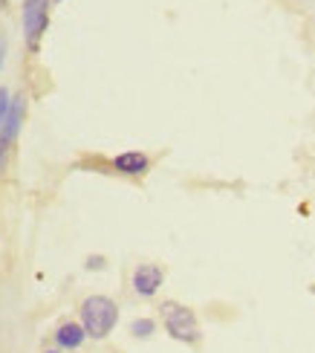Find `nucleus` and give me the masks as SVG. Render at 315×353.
Returning <instances> with one entry per match:
<instances>
[{"instance_id": "obj_1", "label": "nucleus", "mask_w": 315, "mask_h": 353, "mask_svg": "<svg viewBox=\"0 0 315 353\" xmlns=\"http://www.w3.org/2000/svg\"><path fill=\"white\" fill-rule=\"evenodd\" d=\"M119 321V307L108 296H90L81 304V325L90 339H108Z\"/></svg>"}, {"instance_id": "obj_6", "label": "nucleus", "mask_w": 315, "mask_h": 353, "mask_svg": "<svg viewBox=\"0 0 315 353\" xmlns=\"http://www.w3.org/2000/svg\"><path fill=\"white\" fill-rule=\"evenodd\" d=\"M113 168L119 174L139 176V174H145L148 168H151V159H148V154H142V151H125V154H119L113 159Z\"/></svg>"}, {"instance_id": "obj_2", "label": "nucleus", "mask_w": 315, "mask_h": 353, "mask_svg": "<svg viewBox=\"0 0 315 353\" xmlns=\"http://www.w3.org/2000/svg\"><path fill=\"white\" fill-rule=\"evenodd\" d=\"M159 316L165 321V330H168L171 339L183 342V345H197L203 339V330H200V321L194 316V310H188L185 304L179 301H165L159 307Z\"/></svg>"}, {"instance_id": "obj_7", "label": "nucleus", "mask_w": 315, "mask_h": 353, "mask_svg": "<svg viewBox=\"0 0 315 353\" xmlns=\"http://www.w3.org/2000/svg\"><path fill=\"white\" fill-rule=\"evenodd\" d=\"M84 339H87V330H84V325H79V321H64V325L55 330V342L67 350L81 347Z\"/></svg>"}, {"instance_id": "obj_5", "label": "nucleus", "mask_w": 315, "mask_h": 353, "mask_svg": "<svg viewBox=\"0 0 315 353\" xmlns=\"http://www.w3.org/2000/svg\"><path fill=\"white\" fill-rule=\"evenodd\" d=\"M23 113H26V99L23 96H14L12 105H9V113H6V122H3V130H0V145H6L18 137V130L23 125Z\"/></svg>"}, {"instance_id": "obj_12", "label": "nucleus", "mask_w": 315, "mask_h": 353, "mask_svg": "<svg viewBox=\"0 0 315 353\" xmlns=\"http://www.w3.org/2000/svg\"><path fill=\"white\" fill-rule=\"evenodd\" d=\"M3 6H6V0H0V9H3Z\"/></svg>"}, {"instance_id": "obj_9", "label": "nucleus", "mask_w": 315, "mask_h": 353, "mask_svg": "<svg viewBox=\"0 0 315 353\" xmlns=\"http://www.w3.org/2000/svg\"><path fill=\"white\" fill-rule=\"evenodd\" d=\"M9 105H12V99H9V90H3V87H0V130H3V122H6Z\"/></svg>"}, {"instance_id": "obj_4", "label": "nucleus", "mask_w": 315, "mask_h": 353, "mask_svg": "<svg viewBox=\"0 0 315 353\" xmlns=\"http://www.w3.org/2000/svg\"><path fill=\"white\" fill-rule=\"evenodd\" d=\"M162 278H165L162 267H156V263H139V267L133 270V290H136V296L151 299L159 292Z\"/></svg>"}, {"instance_id": "obj_3", "label": "nucleus", "mask_w": 315, "mask_h": 353, "mask_svg": "<svg viewBox=\"0 0 315 353\" xmlns=\"http://www.w3.org/2000/svg\"><path fill=\"white\" fill-rule=\"evenodd\" d=\"M47 23H50V0H23V38L32 50L38 47Z\"/></svg>"}, {"instance_id": "obj_11", "label": "nucleus", "mask_w": 315, "mask_h": 353, "mask_svg": "<svg viewBox=\"0 0 315 353\" xmlns=\"http://www.w3.org/2000/svg\"><path fill=\"white\" fill-rule=\"evenodd\" d=\"M43 353H61V350H43Z\"/></svg>"}, {"instance_id": "obj_10", "label": "nucleus", "mask_w": 315, "mask_h": 353, "mask_svg": "<svg viewBox=\"0 0 315 353\" xmlns=\"http://www.w3.org/2000/svg\"><path fill=\"white\" fill-rule=\"evenodd\" d=\"M3 58H6V41L0 38V70H3Z\"/></svg>"}, {"instance_id": "obj_8", "label": "nucleus", "mask_w": 315, "mask_h": 353, "mask_svg": "<svg viewBox=\"0 0 315 353\" xmlns=\"http://www.w3.org/2000/svg\"><path fill=\"white\" fill-rule=\"evenodd\" d=\"M154 330H156V321L154 319H136L130 325V333L136 336V339H148V336H154Z\"/></svg>"}]
</instances>
